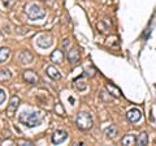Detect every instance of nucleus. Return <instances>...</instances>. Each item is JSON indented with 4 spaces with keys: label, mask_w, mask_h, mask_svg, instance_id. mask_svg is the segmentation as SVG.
<instances>
[{
    "label": "nucleus",
    "mask_w": 156,
    "mask_h": 146,
    "mask_svg": "<svg viewBox=\"0 0 156 146\" xmlns=\"http://www.w3.org/2000/svg\"><path fill=\"white\" fill-rule=\"evenodd\" d=\"M42 2H46V0H42Z\"/></svg>",
    "instance_id": "obj_26"
},
{
    "label": "nucleus",
    "mask_w": 156,
    "mask_h": 146,
    "mask_svg": "<svg viewBox=\"0 0 156 146\" xmlns=\"http://www.w3.org/2000/svg\"><path fill=\"white\" fill-rule=\"evenodd\" d=\"M148 144V134L146 132H140L135 138V145H139V146H146Z\"/></svg>",
    "instance_id": "obj_14"
},
{
    "label": "nucleus",
    "mask_w": 156,
    "mask_h": 146,
    "mask_svg": "<svg viewBox=\"0 0 156 146\" xmlns=\"http://www.w3.org/2000/svg\"><path fill=\"white\" fill-rule=\"evenodd\" d=\"M70 45V42H69V39H68V38H65L64 41H62V47L64 48H68V46Z\"/></svg>",
    "instance_id": "obj_24"
},
{
    "label": "nucleus",
    "mask_w": 156,
    "mask_h": 146,
    "mask_svg": "<svg viewBox=\"0 0 156 146\" xmlns=\"http://www.w3.org/2000/svg\"><path fill=\"white\" fill-rule=\"evenodd\" d=\"M11 56V50L8 47H0V63H4Z\"/></svg>",
    "instance_id": "obj_16"
},
{
    "label": "nucleus",
    "mask_w": 156,
    "mask_h": 146,
    "mask_svg": "<svg viewBox=\"0 0 156 146\" xmlns=\"http://www.w3.org/2000/svg\"><path fill=\"white\" fill-rule=\"evenodd\" d=\"M51 61L55 63V64H61L64 61V52L61 50H55L51 53Z\"/></svg>",
    "instance_id": "obj_11"
},
{
    "label": "nucleus",
    "mask_w": 156,
    "mask_h": 146,
    "mask_svg": "<svg viewBox=\"0 0 156 146\" xmlns=\"http://www.w3.org/2000/svg\"><path fill=\"white\" fill-rule=\"evenodd\" d=\"M12 78V73L9 69H0V82H5Z\"/></svg>",
    "instance_id": "obj_18"
},
{
    "label": "nucleus",
    "mask_w": 156,
    "mask_h": 146,
    "mask_svg": "<svg viewBox=\"0 0 156 146\" xmlns=\"http://www.w3.org/2000/svg\"><path fill=\"white\" fill-rule=\"evenodd\" d=\"M23 80H25V82H27V84H30V85H34V84H37L38 82V75L34 71H25L23 72Z\"/></svg>",
    "instance_id": "obj_10"
},
{
    "label": "nucleus",
    "mask_w": 156,
    "mask_h": 146,
    "mask_svg": "<svg viewBox=\"0 0 156 146\" xmlns=\"http://www.w3.org/2000/svg\"><path fill=\"white\" fill-rule=\"evenodd\" d=\"M69 100L72 102V104H74V99H73V98H72V97H70V98H69Z\"/></svg>",
    "instance_id": "obj_25"
},
{
    "label": "nucleus",
    "mask_w": 156,
    "mask_h": 146,
    "mask_svg": "<svg viewBox=\"0 0 156 146\" xmlns=\"http://www.w3.org/2000/svg\"><path fill=\"white\" fill-rule=\"evenodd\" d=\"M55 110H58V115H64V110H62V107H61V104L60 103H57L56 104V107H55Z\"/></svg>",
    "instance_id": "obj_23"
},
{
    "label": "nucleus",
    "mask_w": 156,
    "mask_h": 146,
    "mask_svg": "<svg viewBox=\"0 0 156 146\" xmlns=\"http://www.w3.org/2000/svg\"><path fill=\"white\" fill-rule=\"evenodd\" d=\"M20 106V97L18 95H12L11 100H9V104L7 107V116L8 118H13L14 114Z\"/></svg>",
    "instance_id": "obj_4"
},
{
    "label": "nucleus",
    "mask_w": 156,
    "mask_h": 146,
    "mask_svg": "<svg viewBox=\"0 0 156 146\" xmlns=\"http://www.w3.org/2000/svg\"><path fill=\"white\" fill-rule=\"evenodd\" d=\"M37 45L41 48H50L53 45V38L50 34H43L37 39Z\"/></svg>",
    "instance_id": "obj_5"
},
{
    "label": "nucleus",
    "mask_w": 156,
    "mask_h": 146,
    "mask_svg": "<svg viewBox=\"0 0 156 146\" xmlns=\"http://www.w3.org/2000/svg\"><path fill=\"white\" fill-rule=\"evenodd\" d=\"M18 60L21 61L22 64H31V63L34 61V55L29 50H23V51L20 52Z\"/></svg>",
    "instance_id": "obj_8"
},
{
    "label": "nucleus",
    "mask_w": 156,
    "mask_h": 146,
    "mask_svg": "<svg viewBox=\"0 0 156 146\" xmlns=\"http://www.w3.org/2000/svg\"><path fill=\"white\" fill-rule=\"evenodd\" d=\"M105 89L108 90V94L113 95L115 98H120V97H121V91H120V89H119L117 86H115L113 84H107V85H105Z\"/></svg>",
    "instance_id": "obj_15"
},
{
    "label": "nucleus",
    "mask_w": 156,
    "mask_h": 146,
    "mask_svg": "<svg viewBox=\"0 0 156 146\" xmlns=\"http://www.w3.org/2000/svg\"><path fill=\"white\" fill-rule=\"evenodd\" d=\"M135 138H136V136H134V134H126L125 137L121 140V144H122L124 146L135 145Z\"/></svg>",
    "instance_id": "obj_17"
},
{
    "label": "nucleus",
    "mask_w": 156,
    "mask_h": 146,
    "mask_svg": "<svg viewBox=\"0 0 156 146\" xmlns=\"http://www.w3.org/2000/svg\"><path fill=\"white\" fill-rule=\"evenodd\" d=\"M25 12H26V16L30 18L31 21L42 20V18L46 16L44 8H42L41 5H38V4H30V5H27L25 8Z\"/></svg>",
    "instance_id": "obj_3"
},
{
    "label": "nucleus",
    "mask_w": 156,
    "mask_h": 146,
    "mask_svg": "<svg viewBox=\"0 0 156 146\" xmlns=\"http://www.w3.org/2000/svg\"><path fill=\"white\" fill-rule=\"evenodd\" d=\"M5 99H7V93H5V90L0 89V106H2L4 102H5Z\"/></svg>",
    "instance_id": "obj_20"
},
{
    "label": "nucleus",
    "mask_w": 156,
    "mask_h": 146,
    "mask_svg": "<svg viewBox=\"0 0 156 146\" xmlns=\"http://www.w3.org/2000/svg\"><path fill=\"white\" fill-rule=\"evenodd\" d=\"M66 138H68V133L65 132V130H62V129H57L51 137L52 144H55V145H60L62 142H65Z\"/></svg>",
    "instance_id": "obj_7"
},
{
    "label": "nucleus",
    "mask_w": 156,
    "mask_h": 146,
    "mask_svg": "<svg viewBox=\"0 0 156 146\" xmlns=\"http://www.w3.org/2000/svg\"><path fill=\"white\" fill-rule=\"evenodd\" d=\"M18 120H20V123H22L27 128H34V126H38L42 124L43 116L39 112H37V111H31V112L23 111V112L20 114Z\"/></svg>",
    "instance_id": "obj_1"
},
{
    "label": "nucleus",
    "mask_w": 156,
    "mask_h": 146,
    "mask_svg": "<svg viewBox=\"0 0 156 146\" xmlns=\"http://www.w3.org/2000/svg\"><path fill=\"white\" fill-rule=\"evenodd\" d=\"M74 87L78 91H85L87 89V82L83 78V76H80L74 80Z\"/></svg>",
    "instance_id": "obj_13"
},
{
    "label": "nucleus",
    "mask_w": 156,
    "mask_h": 146,
    "mask_svg": "<svg viewBox=\"0 0 156 146\" xmlns=\"http://www.w3.org/2000/svg\"><path fill=\"white\" fill-rule=\"evenodd\" d=\"M17 144L21 146H33L34 145L31 141H25V140H20V141H17Z\"/></svg>",
    "instance_id": "obj_21"
},
{
    "label": "nucleus",
    "mask_w": 156,
    "mask_h": 146,
    "mask_svg": "<svg viewBox=\"0 0 156 146\" xmlns=\"http://www.w3.org/2000/svg\"><path fill=\"white\" fill-rule=\"evenodd\" d=\"M68 61L72 63V64H76V63H78V60H80V51L77 50V48H72V50L68 51Z\"/></svg>",
    "instance_id": "obj_12"
},
{
    "label": "nucleus",
    "mask_w": 156,
    "mask_h": 146,
    "mask_svg": "<svg viewBox=\"0 0 156 146\" xmlns=\"http://www.w3.org/2000/svg\"><path fill=\"white\" fill-rule=\"evenodd\" d=\"M46 73H47V76L50 77V78L55 80V81L61 80V73H60V71H58L56 67H53V65H48L46 68Z\"/></svg>",
    "instance_id": "obj_9"
},
{
    "label": "nucleus",
    "mask_w": 156,
    "mask_h": 146,
    "mask_svg": "<svg viewBox=\"0 0 156 146\" xmlns=\"http://www.w3.org/2000/svg\"><path fill=\"white\" fill-rule=\"evenodd\" d=\"M126 119H128L130 123H138V121L142 120V112L138 108H130L128 112H126Z\"/></svg>",
    "instance_id": "obj_6"
},
{
    "label": "nucleus",
    "mask_w": 156,
    "mask_h": 146,
    "mask_svg": "<svg viewBox=\"0 0 156 146\" xmlns=\"http://www.w3.org/2000/svg\"><path fill=\"white\" fill-rule=\"evenodd\" d=\"M76 124H77V128L81 129V130H90L94 125V120H92V116L89 112H85L82 111L77 115V119H76Z\"/></svg>",
    "instance_id": "obj_2"
},
{
    "label": "nucleus",
    "mask_w": 156,
    "mask_h": 146,
    "mask_svg": "<svg viewBox=\"0 0 156 146\" xmlns=\"http://www.w3.org/2000/svg\"><path fill=\"white\" fill-rule=\"evenodd\" d=\"M105 134H107V137H109V138L116 137V134H117V128H116L115 125H109L108 128L105 129Z\"/></svg>",
    "instance_id": "obj_19"
},
{
    "label": "nucleus",
    "mask_w": 156,
    "mask_h": 146,
    "mask_svg": "<svg viewBox=\"0 0 156 146\" xmlns=\"http://www.w3.org/2000/svg\"><path fill=\"white\" fill-rule=\"evenodd\" d=\"M14 2H16V0H3V3H4V5H5V8H11L13 4H14Z\"/></svg>",
    "instance_id": "obj_22"
}]
</instances>
